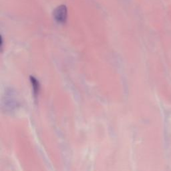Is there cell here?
<instances>
[{"instance_id":"obj_1","label":"cell","mask_w":171,"mask_h":171,"mask_svg":"<svg viewBox=\"0 0 171 171\" xmlns=\"http://www.w3.org/2000/svg\"><path fill=\"white\" fill-rule=\"evenodd\" d=\"M53 18L58 24H66L67 19V9L65 5L58 6L53 12Z\"/></svg>"},{"instance_id":"obj_2","label":"cell","mask_w":171,"mask_h":171,"mask_svg":"<svg viewBox=\"0 0 171 171\" xmlns=\"http://www.w3.org/2000/svg\"><path fill=\"white\" fill-rule=\"evenodd\" d=\"M30 82L31 83V85H32L34 94L35 97H37L39 94V88H40L39 83L38 81V80L35 78H34V76H30Z\"/></svg>"}]
</instances>
